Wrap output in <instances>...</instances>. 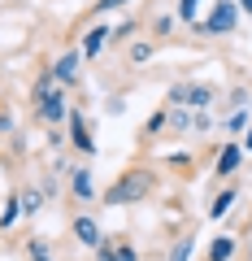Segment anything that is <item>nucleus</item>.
Masks as SVG:
<instances>
[{
    "label": "nucleus",
    "instance_id": "a878e982",
    "mask_svg": "<svg viewBox=\"0 0 252 261\" xmlns=\"http://www.w3.org/2000/svg\"><path fill=\"white\" fill-rule=\"evenodd\" d=\"M243 152H252V126H243Z\"/></svg>",
    "mask_w": 252,
    "mask_h": 261
},
{
    "label": "nucleus",
    "instance_id": "f257e3e1",
    "mask_svg": "<svg viewBox=\"0 0 252 261\" xmlns=\"http://www.w3.org/2000/svg\"><path fill=\"white\" fill-rule=\"evenodd\" d=\"M152 192H157V170H148V166H126V170L109 183L104 205H139V200H148Z\"/></svg>",
    "mask_w": 252,
    "mask_h": 261
},
{
    "label": "nucleus",
    "instance_id": "412c9836",
    "mask_svg": "<svg viewBox=\"0 0 252 261\" xmlns=\"http://www.w3.org/2000/svg\"><path fill=\"white\" fill-rule=\"evenodd\" d=\"M165 166L174 170V174H191V157H187V152H170Z\"/></svg>",
    "mask_w": 252,
    "mask_h": 261
},
{
    "label": "nucleus",
    "instance_id": "6e6552de",
    "mask_svg": "<svg viewBox=\"0 0 252 261\" xmlns=\"http://www.w3.org/2000/svg\"><path fill=\"white\" fill-rule=\"evenodd\" d=\"M239 161H243V144H226L222 152H217V178H231L235 170H239Z\"/></svg>",
    "mask_w": 252,
    "mask_h": 261
},
{
    "label": "nucleus",
    "instance_id": "0eeeda50",
    "mask_svg": "<svg viewBox=\"0 0 252 261\" xmlns=\"http://www.w3.org/2000/svg\"><path fill=\"white\" fill-rule=\"evenodd\" d=\"M74 240H78V244H87V248H100L104 231H100V222H96L92 214H78V218H74Z\"/></svg>",
    "mask_w": 252,
    "mask_h": 261
},
{
    "label": "nucleus",
    "instance_id": "39448f33",
    "mask_svg": "<svg viewBox=\"0 0 252 261\" xmlns=\"http://www.w3.org/2000/svg\"><path fill=\"white\" fill-rule=\"evenodd\" d=\"M70 144H74L78 152H83V157H96V140H92V126H87V118L78 109H70Z\"/></svg>",
    "mask_w": 252,
    "mask_h": 261
},
{
    "label": "nucleus",
    "instance_id": "aec40b11",
    "mask_svg": "<svg viewBox=\"0 0 252 261\" xmlns=\"http://www.w3.org/2000/svg\"><path fill=\"white\" fill-rule=\"evenodd\" d=\"M39 205H44V192H39V187H26V192H22V214H35Z\"/></svg>",
    "mask_w": 252,
    "mask_h": 261
},
{
    "label": "nucleus",
    "instance_id": "4468645a",
    "mask_svg": "<svg viewBox=\"0 0 252 261\" xmlns=\"http://www.w3.org/2000/svg\"><path fill=\"white\" fill-rule=\"evenodd\" d=\"M148 27H152V39H157V44H165V39H174L178 18H174V13H161V18H152Z\"/></svg>",
    "mask_w": 252,
    "mask_h": 261
},
{
    "label": "nucleus",
    "instance_id": "cd10ccee",
    "mask_svg": "<svg viewBox=\"0 0 252 261\" xmlns=\"http://www.w3.org/2000/svg\"><path fill=\"white\" fill-rule=\"evenodd\" d=\"M239 9H243V13H252V0H239Z\"/></svg>",
    "mask_w": 252,
    "mask_h": 261
},
{
    "label": "nucleus",
    "instance_id": "5701e85b",
    "mask_svg": "<svg viewBox=\"0 0 252 261\" xmlns=\"http://www.w3.org/2000/svg\"><path fill=\"white\" fill-rule=\"evenodd\" d=\"M196 9H200V0H178V22H196Z\"/></svg>",
    "mask_w": 252,
    "mask_h": 261
},
{
    "label": "nucleus",
    "instance_id": "f3484780",
    "mask_svg": "<svg viewBox=\"0 0 252 261\" xmlns=\"http://www.w3.org/2000/svg\"><path fill=\"white\" fill-rule=\"evenodd\" d=\"M139 31H144V22L139 18H126V22H118V27H113V44H126V39H135V35H139Z\"/></svg>",
    "mask_w": 252,
    "mask_h": 261
},
{
    "label": "nucleus",
    "instance_id": "423d86ee",
    "mask_svg": "<svg viewBox=\"0 0 252 261\" xmlns=\"http://www.w3.org/2000/svg\"><path fill=\"white\" fill-rule=\"evenodd\" d=\"M83 61H87V57H78V53H61V57L52 61V79H57L61 87H74V83H78V65H83Z\"/></svg>",
    "mask_w": 252,
    "mask_h": 261
},
{
    "label": "nucleus",
    "instance_id": "7ed1b4c3",
    "mask_svg": "<svg viewBox=\"0 0 252 261\" xmlns=\"http://www.w3.org/2000/svg\"><path fill=\"white\" fill-rule=\"evenodd\" d=\"M235 22H239V5H231V0H217L213 9H209V18L200 22V31H205V35H231Z\"/></svg>",
    "mask_w": 252,
    "mask_h": 261
},
{
    "label": "nucleus",
    "instance_id": "dca6fc26",
    "mask_svg": "<svg viewBox=\"0 0 252 261\" xmlns=\"http://www.w3.org/2000/svg\"><path fill=\"white\" fill-rule=\"evenodd\" d=\"M22 218V196H9L5 209H0V231H13V222Z\"/></svg>",
    "mask_w": 252,
    "mask_h": 261
},
{
    "label": "nucleus",
    "instance_id": "ddd939ff",
    "mask_svg": "<svg viewBox=\"0 0 252 261\" xmlns=\"http://www.w3.org/2000/svg\"><path fill=\"white\" fill-rule=\"evenodd\" d=\"M165 109H170V122H165L170 130H178V135H183V130H191V126H196L191 109H183V105H165Z\"/></svg>",
    "mask_w": 252,
    "mask_h": 261
},
{
    "label": "nucleus",
    "instance_id": "6ab92c4d",
    "mask_svg": "<svg viewBox=\"0 0 252 261\" xmlns=\"http://www.w3.org/2000/svg\"><path fill=\"white\" fill-rule=\"evenodd\" d=\"M191 248H196V240H191V235L174 240V248H170V261H191Z\"/></svg>",
    "mask_w": 252,
    "mask_h": 261
},
{
    "label": "nucleus",
    "instance_id": "4be33fe9",
    "mask_svg": "<svg viewBox=\"0 0 252 261\" xmlns=\"http://www.w3.org/2000/svg\"><path fill=\"white\" fill-rule=\"evenodd\" d=\"M26 257L31 261H52V252H48L44 240H26Z\"/></svg>",
    "mask_w": 252,
    "mask_h": 261
},
{
    "label": "nucleus",
    "instance_id": "f03ea898",
    "mask_svg": "<svg viewBox=\"0 0 252 261\" xmlns=\"http://www.w3.org/2000/svg\"><path fill=\"white\" fill-rule=\"evenodd\" d=\"M213 96H217V92H213L209 83H174L165 100H170V105H183V109H209Z\"/></svg>",
    "mask_w": 252,
    "mask_h": 261
},
{
    "label": "nucleus",
    "instance_id": "2eb2a0df",
    "mask_svg": "<svg viewBox=\"0 0 252 261\" xmlns=\"http://www.w3.org/2000/svg\"><path fill=\"white\" fill-rule=\"evenodd\" d=\"M205 257H209V261H231V257H235V235H217V240L209 244Z\"/></svg>",
    "mask_w": 252,
    "mask_h": 261
},
{
    "label": "nucleus",
    "instance_id": "bb28decb",
    "mask_svg": "<svg viewBox=\"0 0 252 261\" xmlns=\"http://www.w3.org/2000/svg\"><path fill=\"white\" fill-rule=\"evenodd\" d=\"M0 130H13V118H9V113H0Z\"/></svg>",
    "mask_w": 252,
    "mask_h": 261
},
{
    "label": "nucleus",
    "instance_id": "f8f14e48",
    "mask_svg": "<svg viewBox=\"0 0 252 261\" xmlns=\"http://www.w3.org/2000/svg\"><path fill=\"white\" fill-rule=\"evenodd\" d=\"M235 200H239V192H235V187H222V192H217L213 200H209V218H213V222H217V218H226Z\"/></svg>",
    "mask_w": 252,
    "mask_h": 261
},
{
    "label": "nucleus",
    "instance_id": "1a4fd4ad",
    "mask_svg": "<svg viewBox=\"0 0 252 261\" xmlns=\"http://www.w3.org/2000/svg\"><path fill=\"white\" fill-rule=\"evenodd\" d=\"M109 35H113V27H87V35H83V57L87 61L100 57V48L109 44Z\"/></svg>",
    "mask_w": 252,
    "mask_h": 261
},
{
    "label": "nucleus",
    "instance_id": "9b49d317",
    "mask_svg": "<svg viewBox=\"0 0 252 261\" xmlns=\"http://www.w3.org/2000/svg\"><path fill=\"white\" fill-rule=\"evenodd\" d=\"M152 57H157V39H135V44L131 48H126V61H131V65H148L152 61Z\"/></svg>",
    "mask_w": 252,
    "mask_h": 261
},
{
    "label": "nucleus",
    "instance_id": "393cba45",
    "mask_svg": "<svg viewBox=\"0 0 252 261\" xmlns=\"http://www.w3.org/2000/svg\"><path fill=\"white\" fill-rule=\"evenodd\" d=\"M243 126H248V113H235V118H226V130H231V135H235V130H243Z\"/></svg>",
    "mask_w": 252,
    "mask_h": 261
},
{
    "label": "nucleus",
    "instance_id": "20e7f679",
    "mask_svg": "<svg viewBox=\"0 0 252 261\" xmlns=\"http://www.w3.org/2000/svg\"><path fill=\"white\" fill-rule=\"evenodd\" d=\"M35 113H39V122H48V126H57V122H66V118H70L66 92H61V87H52V92H48L44 100H35Z\"/></svg>",
    "mask_w": 252,
    "mask_h": 261
},
{
    "label": "nucleus",
    "instance_id": "a211bd4d",
    "mask_svg": "<svg viewBox=\"0 0 252 261\" xmlns=\"http://www.w3.org/2000/svg\"><path fill=\"white\" fill-rule=\"evenodd\" d=\"M165 122H170V109H157L148 122H144V130H139V140H152V135H161L165 130Z\"/></svg>",
    "mask_w": 252,
    "mask_h": 261
},
{
    "label": "nucleus",
    "instance_id": "9d476101",
    "mask_svg": "<svg viewBox=\"0 0 252 261\" xmlns=\"http://www.w3.org/2000/svg\"><path fill=\"white\" fill-rule=\"evenodd\" d=\"M70 192H74L78 200H92V196H96V183H92V170H87V166L70 170Z\"/></svg>",
    "mask_w": 252,
    "mask_h": 261
},
{
    "label": "nucleus",
    "instance_id": "b1692460",
    "mask_svg": "<svg viewBox=\"0 0 252 261\" xmlns=\"http://www.w3.org/2000/svg\"><path fill=\"white\" fill-rule=\"evenodd\" d=\"M126 5H135V0H96V5H92V18H96V13H113V9H126Z\"/></svg>",
    "mask_w": 252,
    "mask_h": 261
}]
</instances>
